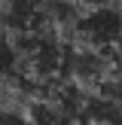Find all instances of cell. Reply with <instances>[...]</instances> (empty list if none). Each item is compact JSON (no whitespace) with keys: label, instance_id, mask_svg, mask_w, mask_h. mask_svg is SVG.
Returning a JSON list of instances; mask_svg holds the SVG:
<instances>
[{"label":"cell","instance_id":"obj_2","mask_svg":"<svg viewBox=\"0 0 122 125\" xmlns=\"http://www.w3.org/2000/svg\"><path fill=\"white\" fill-rule=\"evenodd\" d=\"M24 70L18 43L9 31H0V83H15V76Z\"/></svg>","mask_w":122,"mask_h":125},{"label":"cell","instance_id":"obj_3","mask_svg":"<svg viewBox=\"0 0 122 125\" xmlns=\"http://www.w3.org/2000/svg\"><path fill=\"white\" fill-rule=\"evenodd\" d=\"M0 125H34L24 113H15V110H3L0 107Z\"/></svg>","mask_w":122,"mask_h":125},{"label":"cell","instance_id":"obj_1","mask_svg":"<svg viewBox=\"0 0 122 125\" xmlns=\"http://www.w3.org/2000/svg\"><path fill=\"white\" fill-rule=\"evenodd\" d=\"M70 31L79 46L98 49L107 55H119L122 52V6L116 3L82 6V12L76 15Z\"/></svg>","mask_w":122,"mask_h":125}]
</instances>
